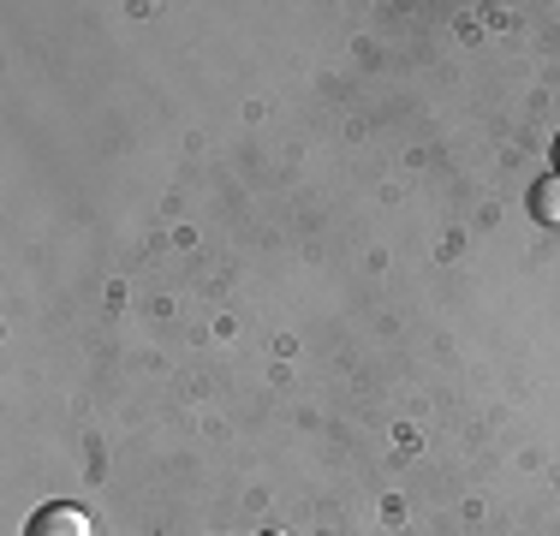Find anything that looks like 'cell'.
<instances>
[{"instance_id": "3957f363", "label": "cell", "mask_w": 560, "mask_h": 536, "mask_svg": "<svg viewBox=\"0 0 560 536\" xmlns=\"http://www.w3.org/2000/svg\"><path fill=\"white\" fill-rule=\"evenodd\" d=\"M555 173H560V138H555Z\"/></svg>"}, {"instance_id": "6da1fadb", "label": "cell", "mask_w": 560, "mask_h": 536, "mask_svg": "<svg viewBox=\"0 0 560 536\" xmlns=\"http://www.w3.org/2000/svg\"><path fill=\"white\" fill-rule=\"evenodd\" d=\"M24 536H96V525L78 506H43V513H31Z\"/></svg>"}, {"instance_id": "7a4b0ae2", "label": "cell", "mask_w": 560, "mask_h": 536, "mask_svg": "<svg viewBox=\"0 0 560 536\" xmlns=\"http://www.w3.org/2000/svg\"><path fill=\"white\" fill-rule=\"evenodd\" d=\"M530 214L549 221V226H560V173H549V179L530 185Z\"/></svg>"}]
</instances>
